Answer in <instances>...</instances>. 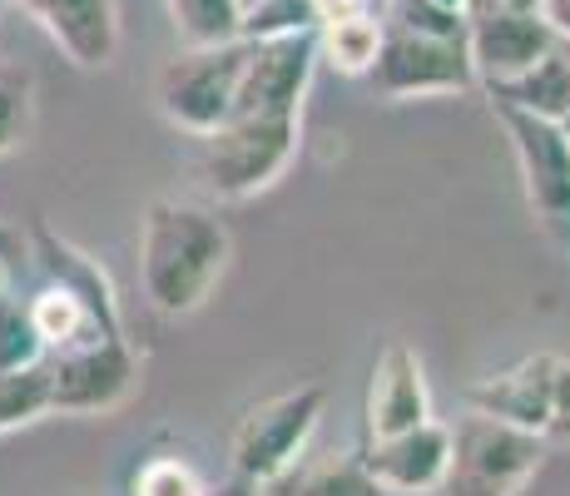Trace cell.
<instances>
[{"label": "cell", "mask_w": 570, "mask_h": 496, "mask_svg": "<svg viewBox=\"0 0 570 496\" xmlns=\"http://www.w3.org/2000/svg\"><path fill=\"white\" fill-rule=\"evenodd\" d=\"M228 259H234V239L214 208L155 198L139 218V283L149 308L164 318L199 313L224 283Z\"/></svg>", "instance_id": "cell-1"}, {"label": "cell", "mask_w": 570, "mask_h": 496, "mask_svg": "<svg viewBox=\"0 0 570 496\" xmlns=\"http://www.w3.org/2000/svg\"><path fill=\"white\" fill-rule=\"evenodd\" d=\"M446 437H452V451H446V477L436 487L442 496H521L551 451L541 432H525L476 407L456 417Z\"/></svg>", "instance_id": "cell-2"}, {"label": "cell", "mask_w": 570, "mask_h": 496, "mask_svg": "<svg viewBox=\"0 0 570 496\" xmlns=\"http://www.w3.org/2000/svg\"><path fill=\"white\" fill-rule=\"evenodd\" d=\"M298 154V115H234L204 135V184L224 204H244L283 179Z\"/></svg>", "instance_id": "cell-3"}, {"label": "cell", "mask_w": 570, "mask_h": 496, "mask_svg": "<svg viewBox=\"0 0 570 496\" xmlns=\"http://www.w3.org/2000/svg\"><path fill=\"white\" fill-rule=\"evenodd\" d=\"M244 65H248V36L214 40V46H184L159 70V85H155L164 119L194 139L214 135L234 115Z\"/></svg>", "instance_id": "cell-4"}, {"label": "cell", "mask_w": 570, "mask_h": 496, "mask_svg": "<svg viewBox=\"0 0 570 496\" xmlns=\"http://www.w3.org/2000/svg\"><path fill=\"white\" fill-rule=\"evenodd\" d=\"M139 392V352L129 333H95L46 352V407L65 417H100Z\"/></svg>", "instance_id": "cell-5"}, {"label": "cell", "mask_w": 570, "mask_h": 496, "mask_svg": "<svg viewBox=\"0 0 570 496\" xmlns=\"http://www.w3.org/2000/svg\"><path fill=\"white\" fill-rule=\"evenodd\" d=\"M323 407H327L323 382H303V388H293V392L263 397V402L244 407L234 422V437H228V461H234V471L258 482V487L283 477V471L303 457L308 437L317 432Z\"/></svg>", "instance_id": "cell-6"}, {"label": "cell", "mask_w": 570, "mask_h": 496, "mask_svg": "<svg viewBox=\"0 0 570 496\" xmlns=\"http://www.w3.org/2000/svg\"><path fill=\"white\" fill-rule=\"evenodd\" d=\"M377 99H422V95H462L476 85L466 55V36H426L382 20V46L363 75Z\"/></svg>", "instance_id": "cell-7"}, {"label": "cell", "mask_w": 570, "mask_h": 496, "mask_svg": "<svg viewBox=\"0 0 570 496\" xmlns=\"http://www.w3.org/2000/svg\"><path fill=\"white\" fill-rule=\"evenodd\" d=\"M491 115H497V125L511 139V154H517V169L525 184V204H531L535 224L556 244L570 249V145H566L561 125L546 115H531V109L501 105V99H491Z\"/></svg>", "instance_id": "cell-8"}, {"label": "cell", "mask_w": 570, "mask_h": 496, "mask_svg": "<svg viewBox=\"0 0 570 496\" xmlns=\"http://www.w3.org/2000/svg\"><path fill=\"white\" fill-rule=\"evenodd\" d=\"M317 70V30H278L248 40L234 115H298ZM228 115V119H234Z\"/></svg>", "instance_id": "cell-9"}, {"label": "cell", "mask_w": 570, "mask_h": 496, "mask_svg": "<svg viewBox=\"0 0 570 496\" xmlns=\"http://www.w3.org/2000/svg\"><path fill=\"white\" fill-rule=\"evenodd\" d=\"M556 50V30L541 10L525 6H471L466 10V55L476 85H507L525 75L535 60Z\"/></svg>", "instance_id": "cell-10"}, {"label": "cell", "mask_w": 570, "mask_h": 496, "mask_svg": "<svg viewBox=\"0 0 570 496\" xmlns=\"http://www.w3.org/2000/svg\"><path fill=\"white\" fill-rule=\"evenodd\" d=\"M446 451H452L446 422L426 417V422L407 427V432L367 437V442L357 447V461H363L367 477L377 482V487H387L392 496H426L442 487Z\"/></svg>", "instance_id": "cell-11"}, {"label": "cell", "mask_w": 570, "mask_h": 496, "mask_svg": "<svg viewBox=\"0 0 570 496\" xmlns=\"http://www.w3.org/2000/svg\"><path fill=\"white\" fill-rule=\"evenodd\" d=\"M432 417V392H426V372L422 358L412 352V343L392 338L382 348V358L372 362L367 378V402H363V442L367 437H392L407 427Z\"/></svg>", "instance_id": "cell-12"}, {"label": "cell", "mask_w": 570, "mask_h": 496, "mask_svg": "<svg viewBox=\"0 0 570 496\" xmlns=\"http://www.w3.org/2000/svg\"><path fill=\"white\" fill-rule=\"evenodd\" d=\"M80 70H105L119 50V0H10Z\"/></svg>", "instance_id": "cell-13"}, {"label": "cell", "mask_w": 570, "mask_h": 496, "mask_svg": "<svg viewBox=\"0 0 570 496\" xmlns=\"http://www.w3.org/2000/svg\"><path fill=\"white\" fill-rule=\"evenodd\" d=\"M26 244H30V259L40 263L46 283H60L65 293H75L85 308H90L95 328L100 333H125V318H119V293H115V279L105 273L100 259H90L80 244H70L65 234H55L46 218L26 228Z\"/></svg>", "instance_id": "cell-14"}, {"label": "cell", "mask_w": 570, "mask_h": 496, "mask_svg": "<svg viewBox=\"0 0 570 496\" xmlns=\"http://www.w3.org/2000/svg\"><path fill=\"white\" fill-rule=\"evenodd\" d=\"M551 388H556V352H531L517 368L497 372V378H481L466 392V402L476 412H491L501 422H517L525 432L546 437V417H551Z\"/></svg>", "instance_id": "cell-15"}, {"label": "cell", "mask_w": 570, "mask_h": 496, "mask_svg": "<svg viewBox=\"0 0 570 496\" xmlns=\"http://www.w3.org/2000/svg\"><path fill=\"white\" fill-rule=\"evenodd\" d=\"M258 496H392V492L367 477L357 451H323L313 461L298 457L283 477L258 487Z\"/></svg>", "instance_id": "cell-16"}, {"label": "cell", "mask_w": 570, "mask_h": 496, "mask_svg": "<svg viewBox=\"0 0 570 496\" xmlns=\"http://www.w3.org/2000/svg\"><path fill=\"white\" fill-rule=\"evenodd\" d=\"M377 46H382V20L372 10H357V16L317 30V60H327L337 75H353V80H363L372 70Z\"/></svg>", "instance_id": "cell-17"}, {"label": "cell", "mask_w": 570, "mask_h": 496, "mask_svg": "<svg viewBox=\"0 0 570 496\" xmlns=\"http://www.w3.org/2000/svg\"><path fill=\"white\" fill-rule=\"evenodd\" d=\"M30 308V323H36L40 343H46V352L55 348H70V343H85V338H95L100 328H95L90 308L80 303L75 293H65L60 283H46V289H36L26 298Z\"/></svg>", "instance_id": "cell-18"}, {"label": "cell", "mask_w": 570, "mask_h": 496, "mask_svg": "<svg viewBox=\"0 0 570 496\" xmlns=\"http://www.w3.org/2000/svg\"><path fill=\"white\" fill-rule=\"evenodd\" d=\"M36 129V75L0 55V154L20 149Z\"/></svg>", "instance_id": "cell-19"}, {"label": "cell", "mask_w": 570, "mask_h": 496, "mask_svg": "<svg viewBox=\"0 0 570 496\" xmlns=\"http://www.w3.org/2000/svg\"><path fill=\"white\" fill-rule=\"evenodd\" d=\"M40 362H46V343H40L36 323H30L26 298H16L0 283V378L40 368Z\"/></svg>", "instance_id": "cell-20"}, {"label": "cell", "mask_w": 570, "mask_h": 496, "mask_svg": "<svg viewBox=\"0 0 570 496\" xmlns=\"http://www.w3.org/2000/svg\"><path fill=\"white\" fill-rule=\"evenodd\" d=\"M129 496H208V482L184 451H149L129 477Z\"/></svg>", "instance_id": "cell-21"}, {"label": "cell", "mask_w": 570, "mask_h": 496, "mask_svg": "<svg viewBox=\"0 0 570 496\" xmlns=\"http://www.w3.org/2000/svg\"><path fill=\"white\" fill-rule=\"evenodd\" d=\"M184 46H214L238 36V0H169Z\"/></svg>", "instance_id": "cell-22"}, {"label": "cell", "mask_w": 570, "mask_h": 496, "mask_svg": "<svg viewBox=\"0 0 570 496\" xmlns=\"http://www.w3.org/2000/svg\"><path fill=\"white\" fill-rule=\"evenodd\" d=\"M50 407H46V362L40 368H26V372H10L0 378V437L6 432H20V427L40 422Z\"/></svg>", "instance_id": "cell-23"}, {"label": "cell", "mask_w": 570, "mask_h": 496, "mask_svg": "<svg viewBox=\"0 0 570 496\" xmlns=\"http://www.w3.org/2000/svg\"><path fill=\"white\" fill-rule=\"evenodd\" d=\"M546 442L570 447V358H556V388H551V417H546Z\"/></svg>", "instance_id": "cell-24"}, {"label": "cell", "mask_w": 570, "mask_h": 496, "mask_svg": "<svg viewBox=\"0 0 570 496\" xmlns=\"http://www.w3.org/2000/svg\"><path fill=\"white\" fill-rule=\"evenodd\" d=\"M357 10H367V0H308L313 30L333 26V20H347V16H357Z\"/></svg>", "instance_id": "cell-25"}, {"label": "cell", "mask_w": 570, "mask_h": 496, "mask_svg": "<svg viewBox=\"0 0 570 496\" xmlns=\"http://www.w3.org/2000/svg\"><path fill=\"white\" fill-rule=\"evenodd\" d=\"M30 259V244H26V228L20 224H6V218H0V263H6L10 273L20 269V263Z\"/></svg>", "instance_id": "cell-26"}, {"label": "cell", "mask_w": 570, "mask_h": 496, "mask_svg": "<svg viewBox=\"0 0 570 496\" xmlns=\"http://www.w3.org/2000/svg\"><path fill=\"white\" fill-rule=\"evenodd\" d=\"M541 20L556 30V40H570V0H541Z\"/></svg>", "instance_id": "cell-27"}, {"label": "cell", "mask_w": 570, "mask_h": 496, "mask_svg": "<svg viewBox=\"0 0 570 496\" xmlns=\"http://www.w3.org/2000/svg\"><path fill=\"white\" fill-rule=\"evenodd\" d=\"M208 496H258V482H248V477H228V482H218V487H208Z\"/></svg>", "instance_id": "cell-28"}, {"label": "cell", "mask_w": 570, "mask_h": 496, "mask_svg": "<svg viewBox=\"0 0 570 496\" xmlns=\"http://www.w3.org/2000/svg\"><path fill=\"white\" fill-rule=\"evenodd\" d=\"M471 6H525V10H535L541 0H466V10H471Z\"/></svg>", "instance_id": "cell-29"}, {"label": "cell", "mask_w": 570, "mask_h": 496, "mask_svg": "<svg viewBox=\"0 0 570 496\" xmlns=\"http://www.w3.org/2000/svg\"><path fill=\"white\" fill-rule=\"evenodd\" d=\"M436 6H446V10H466V0H436Z\"/></svg>", "instance_id": "cell-30"}, {"label": "cell", "mask_w": 570, "mask_h": 496, "mask_svg": "<svg viewBox=\"0 0 570 496\" xmlns=\"http://www.w3.org/2000/svg\"><path fill=\"white\" fill-rule=\"evenodd\" d=\"M556 125H561V135H566V145H570V115H561Z\"/></svg>", "instance_id": "cell-31"}, {"label": "cell", "mask_w": 570, "mask_h": 496, "mask_svg": "<svg viewBox=\"0 0 570 496\" xmlns=\"http://www.w3.org/2000/svg\"><path fill=\"white\" fill-rule=\"evenodd\" d=\"M561 50H566V70H570V40H561Z\"/></svg>", "instance_id": "cell-32"}, {"label": "cell", "mask_w": 570, "mask_h": 496, "mask_svg": "<svg viewBox=\"0 0 570 496\" xmlns=\"http://www.w3.org/2000/svg\"><path fill=\"white\" fill-rule=\"evenodd\" d=\"M0 283H10V269H6V263H0Z\"/></svg>", "instance_id": "cell-33"}, {"label": "cell", "mask_w": 570, "mask_h": 496, "mask_svg": "<svg viewBox=\"0 0 570 496\" xmlns=\"http://www.w3.org/2000/svg\"><path fill=\"white\" fill-rule=\"evenodd\" d=\"M6 6H10V0H0V10H6Z\"/></svg>", "instance_id": "cell-34"}]
</instances>
